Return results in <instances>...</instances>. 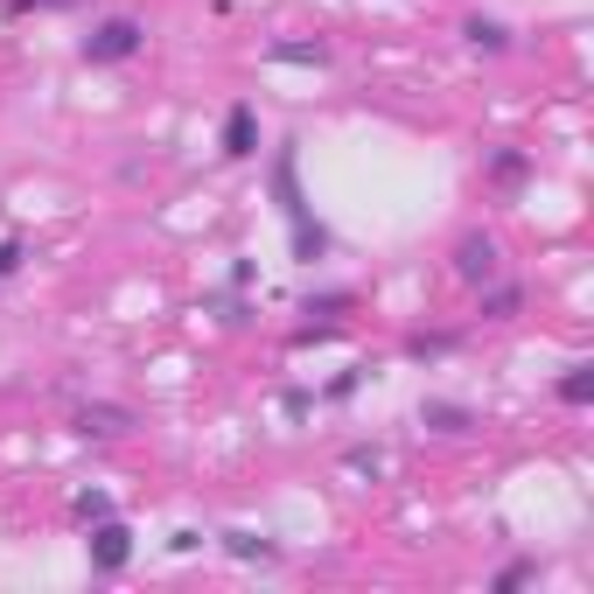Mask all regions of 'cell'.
<instances>
[{
    "label": "cell",
    "mask_w": 594,
    "mask_h": 594,
    "mask_svg": "<svg viewBox=\"0 0 594 594\" xmlns=\"http://www.w3.org/2000/svg\"><path fill=\"white\" fill-rule=\"evenodd\" d=\"M273 197H280V217H287V238H294V259H322L329 253V232L315 224V210L309 197H301V155H294V141H280V155H273Z\"/></svg>",
    "instance_id": "6da1fadb"
},
{
    "label": "cell",
    "mask_w": 594,
    "mask_h": 594,
    "mask_svg": "<svg viewBox=\"0 0 594 594\" xmlns=\"http://www.w3.org/2000/svg\"><path fill=\"white\" fill-rule=\"evenodd\" d=\"M147 49V22L141 14H105V22H91L85 35V64H126V56Z\"/></svg>",
    "instance_id": "7a4b0ae2"
},
{
    "label": "cell",
    "mask_w": 594,
    "mask_h": 594,
    "mask_svg": "<svg viewBox=\"0 0 594 594\" xmlns=\"http://www.w3.org/2000/svg\"><path fill=\"white\" fill-rule=\"evenodd\" d=\"M455 273H462L469 287H490V280H504V245H496L490 232H469L462 245H455Z\"/></svg>",
    "instance_id": "3957f363"
},
{
    "label": "cell",
    "mask_w": 594,
    "mask_h": 594,
    "mask_svg": "<svg viewBox=\"0 0 594 594\" xmlns=\"http://www.w3.org/2000/svg\"><path fill=\"white\" fill-rule=\"evenodd\" d=\"M91 539H85V552H91V573H120L126 560H133V531L120 525V517H99V525H85Z\"/></svg>",
    "instance_id": "277c9868"
},
{
    "label": "cell",
    "mask_w": 594,
    "mask_h": 594,
    "mask_svg": "<svg viewBox=\"0 0 594 594\" xmlns=\"http://www.w3.org/2000/svg\"><path fill=\"white\" fill-rule=\"evenodd\" d=\"M224 155H232V161H253L259 155V112L245 105V99L224 112Z\"/></svg>",
    "instance_id": "5b68a950"
},
{
    "label": "cell",
    "mask_w": 594,
    "mask_h": 594,
    "mask_svg": "<svg viewBox=\"0 0 594 594\" xmlns=\"http://www.w3.org/2000/svg\"><path fill=\"white\" fill-rule=\"evenodd\" d=\"M126 427H133L126 406H78V434L85 440H120Z\"/></svg>",
    "instance_id": "8992f818"
},
{
    "label": "cell",
    "mask_w": 594,
    "mask_h": 594,
    "mask_svg": "<svg viewBox=\"0 0 594 594\" xmlns=\"http://www.w3.org/2000/svg\"><path fill=\"white\" fill-rule=\"evenodd\" d=\"M266 64H287V70H322V64H329V43H266Z\"/></svg>",
    "instance_id": "52a82bcc"
},
{
    "label": "cell",
    "mask_w": 594,
    "mask_h": 594,
    "mask_svg": "<svg viewBox=\"0 0 594 594\" xmlns=\"http://www.w3.org/2000/svg\"><path fill=\"white\" fill-rule=\"evenodd\" d=\"M525 176H531L525 147H496V155H490V189H525Z\"/></svg>",
    "instance_id": "ba28073f"
},
{
    "label": "cell",
    "mask_w": 594,
    "mask_h": 594,
    "mask_svg": "<svg viewBox=\"0 0 594 594\" xmlns=\"http://www.w3.org/2000/svg\"><path fill=\"white\" fill-rule=\"evenodd\" d=\"M462 43L483 49V56H504V49H511V29L490 22V14H469V22H462Z\"/></svg>",
    "instance_id": "9c48e42d"
},
{
    "label": "cell",
    "mask_w": 594,
    "mask_h": 594,
    "mask_svg": "<svg viewBox=\"0 0 594 594\" xmlns=\"http://www.w3.org/2000/svg\"><path fill=\"white\" fill-rule=\"evenodd\" d=\"M224 552H232V560H245V567H253V560H259V567H273V560H280V546H273V539H259V531H224Z\"/></svg>",
    "instance_id": "30bf717a"
},
{
    "label": "cell",
    "mask_w": 594,
    "mask_h": 594,
    "mask_svg": "<svg viewBox=\"0 0 594 594\" xmlns=\"http://www.w3.org/2000/svg\"><path fill=\"white\" fill-rule=\"evenodd\" d=\"M517 309H525V287H511V280H490L483 287V315L490 322H511Z\"/></svg>",
    "instance_id": "8fae6325"
},
{
    "label": "cell",
    "mask_w": 594,
    "mask_h": 594,
    "mask_svg": "<svg viewBox=\"0 0 594 594\" xmlns=\"http://www.w3.org/2000/svg\"><path fill=\"white\" fill-rule=\"evenodd\" d=\"M419 419H427V427H440V434H469V427H475V413H469V406H448V399H427V406H419Z\"/></svg>",
    "instance_id": "7c38bea8"
},
{
    "label": "cell",
    "mask_w": 594,
    "mask_h": 594,
    "mask_svg": "<svg viewBox=\"0 0 594 594\" xmlns=\"http://www.w3.org/2000/svg\"><path fill=\"white\" fill-rule=\"evenodd\" d=\"M594 399V363H567L560 371V406H587Z\"/></svg>",
    "instance_id": "4fadbf2b"
},
{
    "label": "cell",
    "mask_w": 594,
    "mask_h": 594,
    "mask_svg": "<svg viewBox=\"0 0 594 594\" xmlns=\"http://www.w3.org/2000/svg\"><path fill=\"white\" fill-rule=\"evenodd\" d=\"M525 581H539V560H511V567H496V594H511V587H525Z\"/></svg>",
    "instance_id": "5bb4252c"
},
{
    "label": "cell",
    "mask_w": 594,
    "mask_h": 594,
    "mask_svg": "<svg viewBox=\"0 0 594 594\" xmlns=\"http://www.w3.org/2000/svg\"><path fill=\"white\" fill-rule=\"evenodd\" d=\"M350 309H357V294H322V301H309L301 315H322V329H329V322H336V315H350Z\"/></svg>",
    "instance_id": "9a60e30c"
},
{
    "label": "cell",
    "mask_w": 594,
    "mask_h": 594,
    "mask_svg": "<svg viewBox=\"0 0 594 594\" xmlns=\"http://www.w3.org/2000/svg\"><path fill=\"white\" fill-rule=\"evenodd\" d=\"M8 14H70V8H85V0H0Z\"/></svg>",
    "instance_id": "2e32d148"
},
{
    "label": "cell",
    "mask_w": 594,
    "mask_h": 594,
    "mask_svg": "<svg viewBox=\"0 0 594 594\" xmlns=\"http://www.w3.org/2000/svg\"><path fill=\"white\" fill-rule=\"evenodd\" d=\"M70 511H78V525H99V517H112V496H105V490H85Z\"/></svg>",
    "instance_id": "e0dca14e"
},
{
    "label": "cell",
    "mask_w": 594,
    "mask_h": 594,
    "mask_svg": "<svg viewBox=\"0 0 594 594\" xmlns=\"http://www.w3.org/2000/svg\"><path fill=\"white\" fill-rule=\"evenodd\" d=\"M455 336H413V357H448Z\"/></svg>",
    "instance_id": "ac0fdd59"
},
{
    "label": "cell",
    "mask_w": 594,
    "mask_h": 594,
    "mask_svg": "<svg viewBox=\"0 0 594 594\" xmlns=\"http://www.w3.org/2000/svg\"><path fill=\"white\" fill-rule=\"evenodd\" d=\"M22 273V238H0V280Z\"/></svg>",
    "instance_id": "d6986e66"
}]
</instances>
